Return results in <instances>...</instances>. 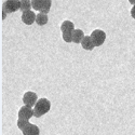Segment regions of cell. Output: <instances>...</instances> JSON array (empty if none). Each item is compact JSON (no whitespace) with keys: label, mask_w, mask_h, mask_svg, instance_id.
Segmentation results:
<instances>
[{"label":"cell","mask_w":135,"mask_h":135,"mask_svg":"<svg viewBox=\"0 0 135 135\" xmlns=\"http://www.w3.org/2000/svg\"><path fill=\"white\" fill-rule=\"evenodd\" d=\"M51 108V103L47 98H39L36 105L33 106V117L39 118L46 115Z\"/></svg>","instance_id":"obj_1"},{"label":"cell","mask_w":135,"mask_h":135,"mask_svg":"<svg viewBox=\"0 0 135 135\" xmlns=\"http://www.w3.org/2000/svg\"><path fill=\"white\" fill-rule=\"evenodd\" d=\"M51 0H31L33 10H37L42 13H49L51 9Z\"/></svg>","instance_id":"obj_2"},{"label":"cell","mask_w":135,"mask_h":135,"mask_svg":"<svg viewBox=\"0 0 135 135\" xmlns=\"http://www.w3.org/2000/svg\"><path fill=\"white\" fill-rule=\"evenodd\" d=\"M20 7H21V0H7L2 4V11H4L7 14H10L20 10Z\"/></svg>","instance_id":"obj_3"},{"label":"cell","mask_w":135,"mask_h":135,"mask_svg":"<svg viewBox=\"0 0 135 135\" xmlns=\"http://www.w3.org/2000/svg\"><path fill=\"white\" fill-rule=\"evenodd\" d=\"M91 38L95 44V47H99V46H102V44L105 42L106 40V33L105 31L103 30H100V29H95L92 31L91 35Z\"/></svg>","instance_id":"obj_4"},{"label":"cell","mask_w":135,"mask_h":135,"mask_svg":"<svg viewBox=\"0 0 135 135\" xmlns=\"http://www.w3.org/2000/svg\"><path fill=\"white\" fill-rule=\"evenodd\" d=\"M23 102L26 106H29V107H33L36 105V103L38 102V96L36 93H33V92H26L23 96Z\"/></svg>","instance_id":"obj_5"},{"label":"cell","mask_w":135,"mask_h":135,"mask_svg":"<svg viewBox=\"0 0 135 135\" xmlns=\"http://www.w3.org/2000/svg\"><path fill=\"white\" fill-rule=\"evenodd\" d=\"M36 17H37V15L33 13L31 10L25 11V12H23V14H22V21H23V23L26 25H31L33 22H36Z\"/></svg>","instance_id":"obj_6"},{"label":"cell","mask_w":135,"mask_h":135,"mask_svg":"<svg viewBox=\"0 0 135 135\" xmlns=\"http://www.w3.org/2000/svg\"><path fill=\"white\" fill-rule=\"evenodd\" d=\"M31 117H33V109H31V107L29 106H24L22 107L18 111V118H23V119H27L29 120Z\"/></svg>","instance_id":"obj_7"},{"label":"cell","mask_w":135,"mask_h":135,"mask_svg":"<svg viewBox=\"0 0 135 135\" xmlns=\"http://www.w3.org/2000/svg\"><path fill=\"white\" fill-rule=\"evenodd\" d=\"M23 135H40V130L37 126L32 124V123H28V124L22 130Z\"/></svg>","instance_id":"obj_8"},{"label":"cell","mask_w":135,"mask_h":135,"mask_svg":"<svg viewBox=\"0 0 135 135\" xmlns=\"http://www.w3.org/2000/svg\"><path fill=\"white\" fill-rule=\"evenodd\" d=\"M81 47L84 49V50H88V51H91L94 49L95 44L91 38V36H84V38L82 39L81 41Z\"/></svg>","instance_id":"obj_9"},{"label":"cell","mask_w":135,"mask_h":135,"mask_svg":"<svg viewBox=\"0 0 135 135\" xmlns=\"http://www.w3.org/2000/svg\"><path fill=\"white\" fill-rule=\"evenodd\" d=\"M83 38H84V33L81 29H75L73 31V42L74 43H81Z\"/></svg>","instance_id":"obj_10"},{"label":"cell","mask_w":135,"mask_h":135,"mask_svg":"<svg viewBox=\"0 0 135 135\" xmlns=\"http://www.w3.org/2000/svg\"><path fill=\"white\" fill-rule=\"evenodd\" d=\"M61 30L62 32H65V31H74L75 30V25L73 22L70 21H64L62 25H61Z\"/></svg>","instance_id":"obj_11"},{"label":"cell","mask_w":135,"mask_h":135,"mask_svg":"<svg viewBox=\"0 0 135 135\" xmlns=\"http://www.w3.org/2000/svg\"><path fill=\"white\" fill-rule=\"evenodd\" d=\"M36 23H37L39 26L46 25V24L48 23V14H47V13H42V12H40L39 14H37Z\"/></svg>","instance_id":"obj_12"},{"label":"cell","mask_w":135,"mask_h":135,"mask_svg":"<svg viewBox=\"0 0 135 135\" xmlns=\"http://www.w3.org/2000/svg\"><path fill=\"white\" fill-rule=\"evenodd\" d=\"M31 1L30 0H21V7H20V10L22 12H25V11H28L30 10L31 8Z\"/></svg>","instance_id":"obj_13"},{"label":"cell","mask_w":135,"mask_h":135,"mask_svg":"<svg viewBox=\"0 0 135 135\" xmlns=\"http://www.w3.org/2000/svg\"><path fill=\"white\" fill-rule=\"evenodd\" d=\"M29 123V120L27 119H23V118H18L17 119V122H16V124H17V128L20 130H23L27 124Z\"/></svg>","instance_id":"obj_14"},{"label":"cell","mask_w":135,"mask_h":135,"mask_svg":"<svg viewBox=\"0 0 135 135\" xmlns=\"http://www.w3.org/2000/svg\"><path fill=\"white\" fill-rule=\"evenodd\" d=\"M63 35V40L67 43L69 42H73V31H65V32H62Z\"/></svg>","instance_id":"obj_15"},{"label":"cell","mask_w":135,"mask_h":135,"mask_svg":"<svg viewBox=\"0 0 135 135\" xmlns=\"http://www.w3.org/2000/svg\"><path fill=\"white\" fill-rule=\"evenodd\" d=\"M131 15H132V17L135 20V4H133V8L131 9Z\"/></svg>","instance_id":"obj_16"},{"label":"cell","mask_w":135,"mask_h":135,"mask_svg":"<svg viewBox=\"0 0 135 135\" xmlns=\"http://www.w3.org/2000/svg\"><path fill=\"white\" fill-rule=\"evenodd\" d=\"M6 15H7V13L4 12V11H2V18H6Z\"/></svg>","instance_id":"obj_17"},{"label":"cell","mask_w":135,"mask_h":135,"mask_svg":"<svg viewBox=\"0 0 135 135\" xmlns=\"http://www.w3.org/2000/svg\"><path fill=\"white\" fill-rule=\"evenodd\" d=\"M129 2H130L131 4H135V0H129Z\"/></svg>","instance_id":"obj_18"}]
</instances>
